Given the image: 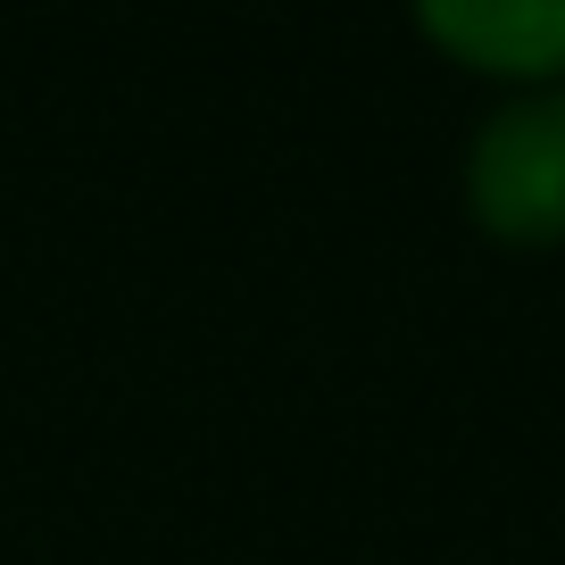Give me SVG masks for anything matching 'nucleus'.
I'll list each match as a JSON object with an SVG mask.
<instances>
[{"mask_svg": "<svg viewBox=\"0 0 565 565\" xmlns=\"http://www.w3.org/2000/svg\"><path fill=\"white\" fill-rule=\"evenodd\" d=\"M466 209L515 249L565 242V92L491 108L466 141Z\"/></svg>", "mask_w": 565, "mask_h": 565, "instance_id": "f257e3e1", "label": "nucleus"}, {"mask_svg": "<svg viewBox=\"0 0 565 565\" xmlns=\"http://www.w3.org/2000/svg\"><path fill=\"white\" fill-rule=\"evenodd\" d=\"M416 25L475 75H515L548 92L565 75V0H424Z\"/></svg>", "mask_w": 565, "mask_h": 565, "instance_id": "f03ea898", "label": "nucleus"}]
</instances>
